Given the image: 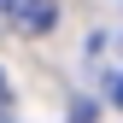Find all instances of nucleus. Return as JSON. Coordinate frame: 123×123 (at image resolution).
Instances as JSON below:
<instances>
[{"label": "nucleus", "instance_id": "obj_1", "mask_svg": "<svg viewBox=\"0 0 123 123\" xmlns=\"http://www.w3.org/2000/svg\"><path fill=\"white\" fill-rule=\"evenodd\" d=\"M0 18L12 29H24V35H41L59 18V0H0Z\"/></svg>", "mask_w": 123, "mask_h": 123}, {"label": "nucleus", "instance_id": "obj_2", "mask_svg": "<svg viewBox=\"0 0 123 123\" xmlns=\"http://www.w3.org/2000/svg\"><path fill=\"white\" fill-rule=\"evenodd\" d=\"M111 100H117V105H123V82H117V88H111Z\"/></svg>", "mask_w": 123, "mask_h": 123}]
</instances>
